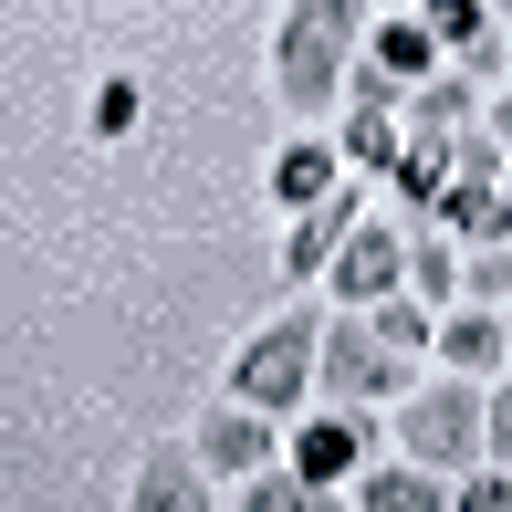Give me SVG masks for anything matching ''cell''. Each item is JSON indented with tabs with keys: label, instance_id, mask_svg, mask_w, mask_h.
<instances>
[{
	"label": "cell",
	"instance_id": "ffe728a7",
	"mask_svg": "<svg viewBox=\"0 0 512 512\" xmlns=\"http://www.w3.org/2000/svg\"><path fill=\"white\" fill-rule=\"evenodd\" d=\"M471 304H492V314H512V241H492V251H471Z\"/></svg>",
	"mask_w": 512,
	"mask_h": 512
},
{
	"label": "cell",
	"instance_id": "8992f818",
	"mask_svg": "<svg viewBox=\"0 0 512 512\" xmlns=\"http://www.w3.org/2000/svg\"><path fill=\"white\" fill-rule=\"evenodd\" d=\"M293 471L324 481V492H335V481H366V471H377V429H366L356 408L314 418V429H293Z\"/></svg>",
	"mask_w": 512,
	"mask_h": 512
},
{
	"label": "cell",
	"instance_id": "d6986e66",
	"mask_svg": "<svg viewBox=\"0 0 512 512\" xmlns=\"http://www.w3.org/2000/svg\"><path fill=\"white\" fill-rule=\"evenodd\" d=\"M481 471H512V377L481 398Z\"/></svg>",
	"mask_w": 512,
	"mask_h": 512
},
{
	"label": "cell",
	"instance_id": "7402d4cb",
	"mask_svg": "<svg viewBox=\"0 0 512 512\" xmlns=\"http://www.w3.org/2000/svg\"><path fill=\"white\" fill-rule=\"evenodd\" d=\"M492 147H512V95H502V105H492Z\"/></svg>",
	"mask_w": 512,
	"mask_h": 512
},
{
	"label": "cell",
	"instance_id": "3957f363",
	"mask_svg": "<svg viewBox=\"0 0 512 512\" xmlns=\"http://www.w3.org/2000/svg\"><path fill=\"white\" fill-rule=\"evenodd\" d=\"M481 398L492 387H471V377L398 398V460H418V471H481Z\"/></svg>",
	"mask_w": 512,
	"mask_h": 512
},
{
	"label": "cell",
	"instance_id": "7c38bea8",
	"mask_svg": "<svg viewBox=\"0 0 512 512\" xmlns=\"http://www.w3.org/2000/svg\"><path fill=\"white\" fill-rule=\"evenodd\" d=\"M460 136H481V105H471V84H460V74L418 84V105H408V147H460Z\"/></svg>",
	"mask_w": 512,
	"mask_h": 512
},
{
	"label": "cell",
	"instance_id": "277c9868",
	"mask_svg": "<svg viewBox=\"0 0 512 512\" xmlns=\"http://www.w3.org/2000/svg\"><path fill=\"white\" fill-rule=\"evenodd\" d=\"M408 377V356L377 335L366 314H324V387H335L345 408H366V398H387V387Z\"/></svg>",
	"mask_w": 512,
	"mask_h": 512
},
{
	"label": "cell",
	"instance_id": "ac0fdd59",
	"mask_svg": "<svg viewBox=\"0 0 512 512\" xmlns=\"http://www.w3.org/2000/svg\"><path fill=\"white\" fill-rule=\"evenodd\" d=\"M241 512H345V492H324V481H304V471H251Z\"/></svg>",
	"mask_w": 512,
	"mask_h": 512
},
{
	"label": "cell",
	"instance_id": "52a82bcc",
	"mask_svg": "<svg viewBox=\"0 0 512 512\" xmlns=\"http://www.w3.org/2000/svg\"><path fill=\"white\" fill-rule=\"evenodd\" d=\"M356 230H366V209H356V178H345V189L324 199V209H304V220H293V241H283V272H293V283H314V272H335Z\"/></svg>",
	"mask_w": 512,
	"mask_h": 512
},
{
	"label": "cell",
	"instance_id": "6da1fadb",
	"mask_svg": "<svg viewBox=\"0 0 512 512\" xmlns=\"http://www.w3.org/2000/svg\"><path fill=\"white\" fill-rule=\"evenodd\" d=\"M314 387H324V314L314 304H293L283 324H262V335L230 356V408H251V418L304 408Z\"/></svg>",
	"mask_w": 512,
	"mask_h": 512
},
{
	"label": "cell",
	"instance_id": "44dd1931",
	"mask_svg": "<svg viewBox=\"0 0 512 512\" xmlns=\"http://www.w3.org/2000/svg\"><path fill=\"white\" fill-rule=\"evenodd\" d=\"M450 512H512V471H471L450 492Z\"/></svg>",
	"mask_w": 512,
	"mask_h": 512
},
{
	"label": "cell",
	"instance_id": "30bf717a",
	"mask_svg": "<svg viewBox=\"0 0 512 512\" xmlns=\"http://www.w3.org/2000/svg\"><path fill=\"white\" fill-rule=\"evenodd\" d=\"M126 512H220V502H209L199 450H147V460H136V492H126Z\"/></svg>",
	"mask_w": 512,
	"mask_h": 512
},
{
	"label": "cell",
	"instance_id": "5b68a950",
	"mask_svg": "<svg viewBox=\"0 0 512 512\" xmlns=\"http://www.w3.org/2000/svg\"><path fill=\"white\" fill-rule=\"evenodd\" d=\"M324 283H335V304L345 314H366V304H398V283H408V241L387 220H366L356 241H345V262L324 272Z\"/></svg>",
	"mask_w": 512,
	"mask_h": 512
},
{
	"label": "cell",
	"instance_id": "e0dca14e",
	"mask_svg": "<svg viewBox=\"0 0 512 512\" xmlns=\"http://www.w3.org/2000/svg\"><path fill=\"white\" fill-rule=\"evenodd\" d=\"M429 32H439V53H471L481 74L502 63V32H492V11H481V0H429Z\"/></svg>",
	"mask_w": 512,
	"mask_h": 512
},
{
	"label": "cell",
	"instance_id": "2e32d148",
	"mask_svg": "<svg viewBox=\"0 0 512 512\" xmlns=\"http://www.w3.org/2000/svg\"><path fill=\"white\" fill-rule=\"evenodd\" d=\"M335 157H345V168H387V178H398L408 115H398V105H356V115H345V136H335Z\"/></svg>",
	"mask_w": 512,
	"mask_h": 512
},
{
	"label": "cell",
	"instance_id": "603a6c76",
	"mask_svg": "<svg viewBox=\"0 0 512 512\" xmlns=\"http://www.w3.org/2000/svg\"><path fill=\"white\" fill-rule=\"evenodd\" d=\"M502 335H512V314H502Z\"/></svg>",
	"mask_w": 512,
	"mask_h": 512
},
{
	"label": "cell",
	"instance_id": "9c48e42d",
	"mask_svg": "<svg viewBox=\"0 0 512 512\" xmlns=\"http://www.w3.org/2000/svg\"><path fill=\"white\" fill-rule=\"evenodd\" d=\"M429 356H450L471 387H502L512 335H502V314H492V304H450V314H439V345H429Z\"/></svg>",
	"mask_w": 512,
	"mask_h": 512
},
{
	"label": "cell",
	"instance_id": "5bb4252c",
	"mask_svg": "<svg viewBox=\"0 0 512 512\" xmlns=\"http://www.w3.org/2000/svg\"><path fill=\"white\" fill-rule=\"evenodd\" d=\"M460 293H471V251L439 241V230H418L408 241V304L429 314V304H460Z\"/></svg>",
	"mask_w": 512,
	"mask_h": 512
},
{
	"label": "cell",
	"instance_id": "ba28073f",
	"mask_svg": "<svg viewBox=\"0 0 512 512\" xmlns=\"http://www.w3.org/2000/svg\"><path fill=\"white\" fill-rule=\"evenodd\" d=\"M199 471L209 481H251V471H272V418H251V408H209L199 418Z\"/></svg>",
	"mask_w": 512,
	"mask_h": 512
},
{
	"label": "cell",
	"instance_id": "4fadbf2b",
	"mask_svg": "<svg viewBox=\"0 0 512 512\" xmlns=\"http://www.w3.org/2000/svg\"><path fill=\"white\" fill-rule=\"evenodd\" d=\"M377 63L387 84H439V32H429V11H398V21H377Z\"/></svg>",
	"mask_w": 512,
	"mask_h": 512
},
{
	"label": "cell",
	"instance_id": "7a4b0ae2",
	"mask_svg": "<svg viewBox=\"0 0 512 512\" xmlns=\"http://www.w3.org/2000/svg\"><path fill=\"white\" fill-rule=\"evenodd\" d=\"M345 42H356V11H345V0L293 11L283 42H272V84H283V105L304 115V126H314L324 105H345V74H356V63H345Z\"/></svg>",
	"mask_w": 512,
	"mask_h": 512
},
{
	"label": "cell",
	"instance_id": "8fae6325",
	"mask_svg": "<svg viewBox=\"0 0 512 512\" xmlns=\"http://www.w3.org/2000/svg\"><path fill=\"white\" fill-rule=\"evenodd\" d=\"M272 189H283V209L304 220V209H324L345 189V157H335V136H293L283 157H272Z\"/></svg>",
	"mask_w": 512,
	"mask_h": 512
},
{
	"label": "cell",
	"instance_id": "9a60e30c",
	"mask_svg": "<svg viewBox=\"0 0 512 512\" xmlns=\"http://www.w3.org/2000/svg\"><path fill=\"white\" fill-rule=\"evenodd\" d=\"M356 512H450V492H439V471H418V460H377V471L356 481Z\"/></svg>",
	"mask_w": 512,
	"mask_h": 512
}]
</instances>
